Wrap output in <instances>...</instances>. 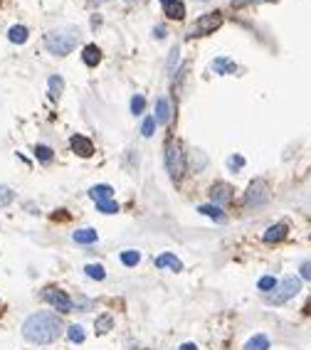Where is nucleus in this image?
Returning <instances> with one entry per match:
<instances>
[{"instance_id":"35","label":"nucleus","mask_w":311,"mask_h":350,"mask_svg":"<svg viewBox=\"0 0 311 350\" xmlns=\"http://www.w3.org/2000/svg\"><path fill=\"white\" fill-rule=\"evenodd\" d=\"M250 3H262V0H232V8H242V5H250Z\"/></svg>"},{"instance_id":"39","label":"nucleus","mask_w":311,"mask_h":350,"mask_svg":"<svg viewBox=\"0 0 311 350\" xmlns=\"http://www.w3.org/2000/svg\"><path fill=\"white\" fill-rule=\"evenodd\" d=\"M92 5H101V3H106V0H89Z\"/></svg>"},{"instance_id":"3","label":"nucleus","mask_w":311,"mask_h":350,"mask_svg":"<svg viewBox=\"0 0 311 350\" xmlns=\"http://www.w3.org/2000/svg\"><path fill=\"white\" fill-rule=\"evenodd\" d=\"M301 291V279L296 277H284L282 281H279V286L274 289V294L267 296V303H284V301H289V298H294V296Z\"/></svg>"},{"instance_id":"12","label":"nucleus","mask_w":311,"mask_h":350,"mask_svg":"<svg viewBox=\"0 0 311 350\" xmlns=\"http://www.w3.org/2000/svg\"><path fill=\"white\" fill-rule=\"evenodd\" d=\"M153 119H156V124H168V121H171V106H168V99H166V96H161V99L156 101Z\"/></svg>"},{"instance_id":"1","label":"nucleus","mask_w":311,"mask_h":350,"mask_svg":"<svg viewBox=\"0 0 311 350\" xmlns=\"http://www.w3.org/2000/svg\"><path fill=\"white\" fill-rule=\"evenodd\" d=\"M62 321L57 314H50V311H40L32 314L25 323H22V335L25 340L30 343H37V345H47V343H55L59 335H62Z\"/></svg>"},{"instance_id":"26","label":"nucleus","mask_w":311,"mask_h":350,"mask_svg":"<svg viewBox=\"0 0 311 350\" xmlns=\"http://www.w3.org/2000/svg\"><path fill=\"white\" fill-rule=\"evenodd\" d=\"M67 338H69L72 343H82V340H84V328H82V326H69V328H67Z\"/></svg>"},{"instance_id":"40","label":"nucleus","mask_w":311,"mask_h":350,"mask_svg":"<svg viewBox=\"0 0 311 350\" xmlns=\"http://www.w3.org/2000/svg\"><path fill=\"white\" fill-rule=\"evenodd\" d=\"M161 3H163V5H166V3H171V0H161Z\"/></svg>"},{"instance_id":"25","label":"nucleus","mask_w":311,"mask_h":350,"mask_svg":"<svg viewBox=\"0 0 311 350\" xmlns=\"http://www.w3.org/2000/svg\"><path fill=\"white\" fill-rule=\"evenodd\" d=\"M97 210L104 215H114V212H119V205L114 200H101V203H97Z\"/></svg>"},{"instance_id":"30","label":"nucleus","mask_w":311,"mask_h":350,"mask_svg":"<svg viewBox=\"0 0 311 350\" xmlns=\"http://www.w3.org/2000/svg\"><path fill=\"white\" fill-rule=\"evenodd\" d=\"M143 106H146V99L141 96V94H136L134 99H131V113H143Z\"/></svg>"},{"instance_id":"36","label":"nucleus","mask_w":311,"mask_h":350,"mask_svg":"<svg viewBox=\"0 0 311 350\" xmlns=\"http://www.w3.org/2000/svg\"><path fill=\"white\" fill-rule=\"evenodd\" d=\"M153 35L158 37V40H163V37H166V30H163V27H156V30H153Z\"/></svg>"},{"instance_id":"24","label":"nucleus","mask_w":311,"mask_h":350,"mask_svg":"<svg viewBox=\"0 0 311 350\" xmlns=\"http://www.w3.org/2000/svg\"><path fill=\"white\" fill-rule=\"evenodd\" d=\"M111 326H114L111 316H101V318H97V323H94V328H97L99 335H101V333H109L111 331Z\"/></svg>"},{"instance_id":"16","label":"nucleus","mask_w":311,"mask_h":350,"mask_svg":"<svg viewBox=\"0 0 311 350\" xmlns=\"http://www.w3.org/2000/svg\"><path fill=\"white\" fill-rule=\"evenodd\" d=\"M82 59H84V64H87V67H97L99 59H101V52H99L97 45H87V47H84V52H82Z\"/></svg>"},{"instance_id":"23","label":"nucleus","mask_w":311,"mask_h":350,"mask_svg":"<svg viewBox=\"0 0 311 350\" xmlns=\"http://www.w3.org/2000/svg\"><path fill=\"white\" fill-rule=\"evenodd\" d=\"M84 271H87V277L89 279H97V281H104V277H106L104 266H99V264H87Z\"/></svg>"},{"instance_id":"7","label":"nucleus","mask_w":311,"mask_h":350,"mask_svg":"<svg viewBox=\"0 0 311 350\" xmlns=\"http://www.w3.org/2000/svg\"><path fill=\"white\" fill-rule=\"evenodd\" d=\"M42 296H45V301H47L52 308H57L59 314H69V311H72V306H74V303H72V298L64 294L62 289H55V286H47Z\"/></svg>"},{"instance_id":"13","label":"nucleus","mask_w":311,"mask_h":350,"mask_svg":"<svg viewBox=\"0 0 311 350\" xmlns=\"http://www.w3.org/2000/svg\"><path fill=\"white\" fill-rule=\"evenodd\" d=\"M163 13H166V18L171 20H183L185 18V5L180 0H171V3L163 5Z\"/></svg>"},{"instance_id":"15","label":"nucleus","mask_w":311,"mask_h":350,"mask_svg":"<svg viewBox=\"0 0 311 350\" xmlns=\"http://www.w3.org/2000/svg\"><path fill=\"white\" fill-rule=\"evenodd\" d=\"M111 195H114V187H111V185H94V187L89 190V198H92L94 203L111 200Z\"/></svg>"},{"instance_id":"19","label":"nucleus","mask_w":311,"mask_h":350,"mask_svg":"<svg viewBox=\"0 0 311 350\" xmlns=\"http://www.w3.org/2000/svg\"><path fill=\"white\" fill-rule=\"evenodd\" d=\"M97 229H92V227H87V229H77L74 232V242L77 244H94L97 242Z\"/></svg>"},{"instance_id":"41","label":"nucleus","mask_w":311,"mask_h":350,"mask_svg":"<svg viewBox=\"0 0 311 350\" xmlns=\"http://www.w3.org/2000/svg\"><path fill=\"white\" fill-rule=\"evenodd\" d=\"M126 3H136V0H126Z\"/></svg>"},{"instance_id":"33","label":"nucleus","mask_w":311,"mask_h":350,"mask_svg":"<svg viewBox=\"0 0 311 350\" xmlns=\"http://www.w3.org/2000/svg\"><path fill=\"white\" fill-rule=\"evenodd\" d=\"M178 57H180V50L173 47V50H171V59H168V72H173V67L178 64Z\"/></svg>"},{"instance_id":"11","label":"nucleus","mask_w":311,"mask_h":350,"mask_svg":"<svg viewBox=\"0 0 311 350\" xmlns=\"http://www.w3.org/2000/svg\"><path fill=\"white\" fill-rule=\"evenodd\" d=\"M210 69L215 74H235L237 72V64H235L232 59H227V57H217V59H213Z\"/></svg>"},{"instance_id":"27","label":"nucleus","mask_w":311,"mask_h":350,"mask_svg":"<svg viewBox=\"0 0 311 350\" xmlns=\"http://www.w3.org/2000/svg\"><path fill=\"white\" fill-rule=\"evenodd\" d=\"M257 286H259V291H274V289L279 286V281H277L274 277H262Z\"/></svg>"},{"instance_id":"4","label":"nucleus","mask_w":311,"mask_h":350,"mask_svg":"<svg viewBox=\"0 0 311 350\" xmlns=\"http://www.w3.org/2000/svg\"><path fill=\"white\" fill-rule=\"evenodd\" d=\"M220 25H222V13L220 10L205 13V15H200V18L195 20V25L190 27L188 37H205V35H210V32H215Z\"/></svg>"},{"instance_id":"31","label":"nucleus","mask_w":311,"mask_h":350,"mask_svg":"<svg viewBox=\"0 0 311 350\" xmlns=\"http://www.w3.org/2000/svg\"><path fill=\"white\" fill-rule=\"evenodd\" d=\"M141 131H143V136L148 138V136H153V131H156V119L153 116H146L143 119V126H141Z\"/></svg>"},{"instance_id":"2","label":"nucleus","mask_w":311,"mask_h":350,"mask_svg":"<svg viewBox=\"0 0 311 350\" xmlns=\"http://www.w3.org/2000/svg\"><path fill=\"white\" fill-rule=\"evenodd\" d=\"M77 37L79 35L74 30H55V32H47V35H45V47H47V52H52V55L64 57L77 47Z\"/></svg>"},{"instance_id":"5","label":"nucleus","mask_w":311,"mask_h":350,"mask_svg":"<svg viewBox=\"0 0 311 350\" xmlns=\"http://www.w3.org/2000/svg\"><path fill=\"white\" fill-rule=\"evenodd\" d=\"M166 168H168L171 178H175V180L185 173V158H183L180 143H168V148H166Z\"/></svg>"},{"instance_id":"6","label":"nucleus","mask_w":311,"mask_h":350,"mask_svg":"<svg viewBox=\"0 0 311 350\" xmlns=\"http://www.w3.org/2000/svg\"><path fill=\"white\" fill-rule=\"evenodd\" d=\"M267 200H269V185L264 180H254L245 192V205L247 207H262Z\"/></svg>"},{"instance_id":"29","label":"nucleus","mask_w":311,"mask_h":350,"mask_svg":"<svg viewBox=\"0 0 311 350\" xmlns=\"http://www.w3.org/2000/svg\"><path fill=\"white\" fill-rule=\"evenodd\" d=\"M35 155H37V161H42V163H50V161H52V148L50 146H37L35 148Z\"/></svg>"},{"instance_id":"34","label":"nucleus","mask_w":311,"mask_h":350,"mask_svg":"<svg viewBox=\"0 0 311 350\" xmlns=\"http://www.w3.org/2000/svg\"><path fill=\"white\" fill-rule=\"evenodd\" d=\"M299 271H301V279H304V281H311V261H304Z\"/></svg>"},{"instance_id":"20","label":"nucleus","mask_w":311,"mask_h":350,"mask_svg":"<svg viewBox=\"0 0 311 350\" xmlns=\"http://www.w3.org/2000/svg\"><path fill=\"white\" fill-rule=\"evenodd\" d=\"M198 212H203V215H208V217H213V220H217V222H225V212H222L217 205H200Z\"/></svg>"},{"instance_id":"10","label":"nucleus","mask_w":311,"mask_h":350,"mask_svg":"<svg viewBox=\"0 0 311 350\" xmlns=\"http://www.w3.org/2000/svg\"><path fill=\"white\" fill-rule=\"evenodd\" d=\"M287 235H289V227H287L284 222H279V224H272V227L264 232V237H262V240L267 242V244H274V242H282Z\"/></svg>"},{"instance_id":"22","label":"nucleus","mask_w":311,"mask_h":350,"mask_svg":"<svg viewBox=\"0 0 311 350\" xmlns=\"http://www.w3.org/2000/svg\"><path fill=\"white\" fill-rule=\"evenodd\" d=\"M121 261H124L126 266H136L138 261H141V252H136V249H126V252H121Z\"/></svg>"},{"instance_id":"9","label":"nucleus","mask_w":311,"mask_h":350,"mask_svg":"<svg viewBox=\"0 0 311 350\" xmlns=\"http://www.w3.org/2000/svg\"><path fill=\"white\" fill-rule=\"evenodd\" d=\"M210 198H213L215 205H227L232 200V187L227 183H215L210 187Z\"/></svg>"},{"instance_id":"42","label":"nucleus","mask_w":311,"mask_h":350,"mask_svg":"<svg viewBox=\"0 0 311 350\" xmlns=\"http://www.w3.org/2000/svg\"><path fill=\"white\" fill-rule=\"evenodd\" d=\"M200 3H205V0H200Z\"/></svg>"},{"instance_id":"8","label":"nucleus","mask_w":311,"mask_h":350,"mask_svg":"<svg viewBox=\"0 0 311 350\" xmlns=\"http://www.w3.org/2000/svg\"><path fill=\"white\" fill-rule=\"evenodd\" d=\"M69 146H72V150H74V153H79L82 158H89V155L94 153V143H92L87 136H82V133H74V136H72Z\"/></svg>"},{"instance_id":"38","label":"nucleus","mask_w":311,"mask_h":350,"mask_svg":"<svg viewBox=\"0 0 311 350\" xmlns=\"http://www.w3.org/2000/svg\"><path fill=\"white\" fill-rule=\"evenodd\" d=\"M304 314H306V316H311V298H309V301H306V306H304Z\"/></svg>"},{"instance_id":"18","label":"nucleus","mask_w":311,"mask_h":350,"mask_svg":"<svg viewBox=\"0 0 311 350\" xmlns=\"http://www.w3.org/2000/svg\"><path fill=\"white\" fill-rule=\"evenodd\" d=\"M8 40L15 42V45L27 42V27H25V25H13V27L8 30Z\"/></svg>"},{"instance_id":"21","label":"nucleus","mask_w":311,"mask_h":350,"mask_svg":"<svg viewBox=\"0 0 311 350\" xmlns=\"http://www.w3.org/2000/svg\"><path fill=\"white\" fill-rule=\"evenodd\" d=\"M47 84H50V96H52V99H57L59 94L64 92V79H62L59 74H52Z\"/></svg>"},{"instance_id":"17","label":"nucleus","mask_w":311,"mask_h":350,"mask_svg":"<svg viewBox=\"0 0 311 350\" xmlns=\"http://www.w3.org/2000/svg\"><path fill=\"white\" fill-rule=\"evenodd\" d=\"M245 350H269V338H267L264 333H257L254 338H250V340H247Z\"/></svg>"},{"instance_id":"28","label":"nucleus","mask_w":311,"mask_h":350,"mask_svg":"<svg viewBox=\"0 0 311 350\" xmlns=\"http://www.w3.org/2000/svg\"><path fill=\"white\" fill-rule=\"evenodd\" d=\"M13 198H15V192H13L8 185H0V207L10 205V203H13Z\"/></svg>"},{"instance_id":"32","label":"nucleus","mask_w":311,"mask_h":350,"mask_svg":"<svg viewBox=\"0 0 311 350\" xmlns=\"http://www.w3.org/2000/svg\"><path fill=\"white\" fill-rule=\"evenodd\" d=\"M242 166H245V158H242V155H230V158H227V168H230V170H240Z\"/></svg>"},{"instance_id":"37","label":"nucleus","mask_w":311,"mask_h":350,"mask_svg":"<svg viewBox=\"0 0 311 350\" xmlns=\"http://www.w3.org/2000/svg\"><path fill=\"white\" fill-rule=\"evenodd\" d=\"M180 350H198V348H195V343H183Z\"/></svg>"},{"instance_id":"14","label":"nucleus","mask_w":311,"mask_h":350,"mask_svg":"<svg viewBox=\"0 0 311 350\" xmlns=\"http://www.w3.org/2000/svg\"><path fill=\"white\" fill-rule=\"evenodd\" d=\"M156 266L158 269H171V271H180L183 269V264H180V259L175 257V254H161V257L156 259Z\"/></svg>"}]
</instances>
